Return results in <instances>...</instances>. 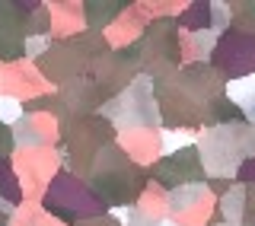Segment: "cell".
<instances>
[{
	"mask_svg": "<svg viewBox=\"0 0 255 226\" xmlns=\"http://www.w3.org/2000/svg\"><path fill=\"white\" fill-rule=\"evenodd\" d=\"M227 93H230V99H233L236 106L246 112V118L255 121V74L246 77V80H236V83H230Z\"/></svg>",
	"mask_w": 255,
	"mask_h": 226,
	"instance_id": "6da1fadb",
	"label": "cell"
},
{
	"mask_svg": "<svg viewBox=\"0 0 255 226\" xmlns=\"http://www.w3.org/2000/svg\"><path fill=\"white\" fill-rule=\"evenodd\" d=\"M16 115H19V106H16L13 99H0V118H3V121H13Z\"/></svg>",
	"mask_w": 255,
	"mask_h": 226,
	"instance_id": "7a4b0ae2",
	"label": "cell"
},
{
	"mask_svg": "<svg viewBox=\"0 0 255 226\" xmlns=\"http://www.w3.org/2000/svg\"><path fill=\"white\" fill-rule=\"evenodd\" d=\"M182 143H191V137H166V150H175Z\"/></svg>",
	"mask_w": 255,
	"mask_h": 226,
	"instance_id": "3957f363",
	"label": "cell"
},
{
	"mask_svg": "<svg viewBox=\"0 0 255 226\" xmlns=\"http://www.w3.org/2000/svg\"><path fill=\"white\" fill-rule=\"evenodd\" d=\"M159 226H179V223H159Z\"/></svg>",
	"mask_w": 255,
	"mask_h": 226,
	"instance_id": "277c9868",
	"label": "cell"
}]
</instances>
